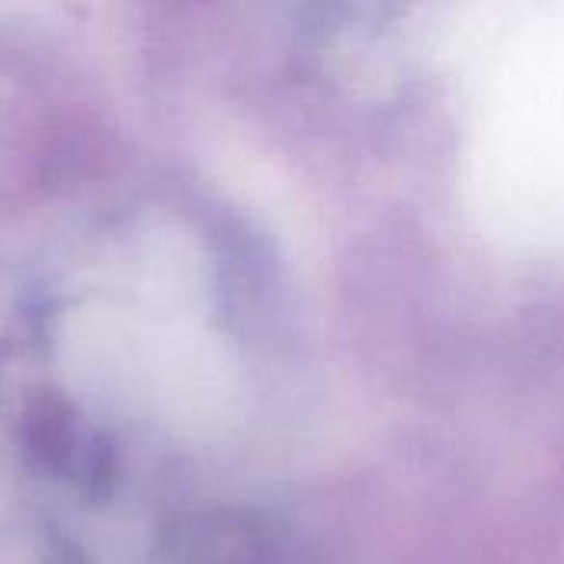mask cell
I'll return each instance as SVG.
<instances>
[{"mask_svg": "<svg viewBox=\"0 0 564 564\" xmlns=\"http://www.w3.org/2000/svg\"><path fill=\"white\" fill-rule=\"evenodd\" d=\"M459 63L469 212L512 248L564 251V0H486Z\"/></svg>", "mask_w": 564, "mask_h": 564, "instance_id": "cell-1", "label": "cell"}]
</instances>
